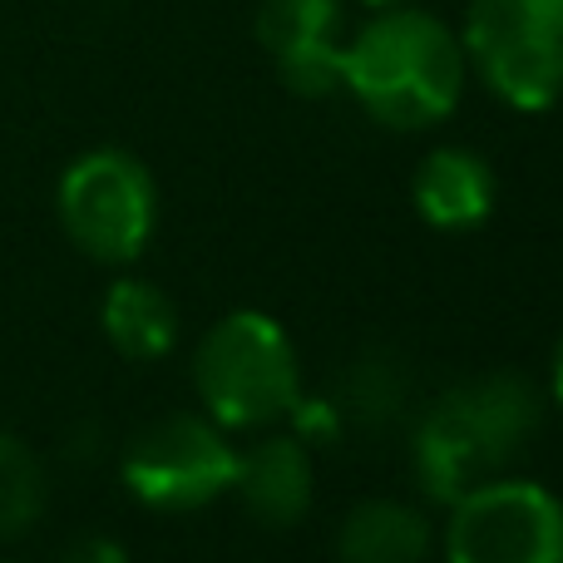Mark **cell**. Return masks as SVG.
<instances>
[{"mask_svg":"<svg viewBox=\"0 0 563 563\" xmlns=\"http://www.w3.org/2000/svg\"><path fill=\"white\" fill-rule=\"evenodd\" d=\"M544 400L519 371H495L440 390L416 420L410 470L426 499L455 505L465 489L505 475L534 440Z\"/></svg>","mask_w":563,"mask_h":563,"instance_id":"cell-2","label":"cell"},{"mask_svg":"<svg viewBox=\"0 0 563 563\" xmlns=\"http://www.w3.org/2000/svg\"><path fill=\"white\" fill-rule=\"evenodd\" d=\"M194 386L203 416L223 430L277 426L301 396V361L282 321L267 311H228L198 341Z\"/></svg>","mask_w":563,"mask_h":563,"instance_id":"cell-3","label":"cell"},{"mask_svg":"<svg viewBox=\"0 0 563 563\" xmlns=\"http://www.w3.org/2000/svg\"><path fill=\"white\" fill-rule=\"evenodd\" d=\"M406 366H400L390 351H366V356H356L346 366V380H341V416H346V426H390V420L406 410Z\"/></svg>","mask_w":563,"mask_h":563,"instance_id":"cell-13","label":"cell"},{"mask_svg":"<svg viewBox=\"0 0 563 563\" xmlns=\"http://www.w3.org/2000/svg\"><path fill=\"white\" fill-rule=\"evenodd\" d=\"M228 495H238V505L267 529L301 525L317 495V470H311L307 445L297 435H267L253 450H238Z\"/></svg>","mask_w":563,"mask_h":563,"instance_id":"cell-9","label":"cell"},{"mask_svg":"<svg viewBox=\"0 0 563 563\" xmlns=\"http://www.w3.org/2000/svg\"><path fill=\"white\" fill-rule=\"evenodd\" d=\"M470 79L460 35L416 5L376 10V20L341 45V89H351L376 124L420 134L455 114Z\"/></svg>","mask_w":563,"mask_h":563,"instance_id":"cell-1","label":"cell"},{"mask_svg":"<svg viewBox=\"0 0 563 563\" xmlns=\"http://www.w3.org/2000/svg\"><path fill=\"white\" fill-rule=\"evenodd\" d=\"M59 563H129V549L109 534H85L59 554Z\"/></svg>","mask_w":563,"mask_h":563,"instance_id":"cell-16","label":"cell"},{"mask_svg":"<svg viewBox=\"0 0 563 563\" xmlns=\"http://www.w3.org/2000/svg\"><path fill=\"white\" fill-rule=\"evenodd\" d=\"M59 228L85 257L104 267L134 263L148 247L158 223L154 174L124 148H95L79 154L59 178Z\"/></svg>","mask_w":563,"mask_h":563,"instance_id":"cell-5","label":"cell"},{"mask_svg":"<svg viewBox=\"0 0 563 563\" xmlns=\"http://www.w3.org/2000/svg\"><path fill=\"white\" fill-rule=\"evenodd\" d=\"M287 416H291V435H297L301 445H327V440H336L341 430H346V416H341L336 396H297Z\"/></svg>","mask_w":563,"mask_h":563,"instance_id":"cell-15","label":"cell"},{"mask_svg":"<svg viewBox=\"0 0 563 563\" xmlns=\"http://www.w3.org/2000/svg\"><path fill=\"white\" fill-rule=\"evenodd\" d=\"M445 509V563H563V499L539 479L495 475Z\"/></svg>","mask_w":563,"mask_h":563,"instance_id":"cell-7","label":"cell"},{"mask_svg":"<svg viewBox=\"0 0 563 563\" xmlns=\"http://www.w3.org/2000/svg\"><path fill=\"white\" fill-rule=\"evenodd\" d=\"M238 450L228 430L194 410L158 416L124 445L119 475L129 495L158 515H194L233 489Z\"/></svg>","mask_w":563,"mask_h":563,"instance_id":"cell-6","label":"cell"},{"mask_svg":"<svg viewBox=\"0 0 563 563\" xmlns=\"http://www.w3.org/2000/svg\"><path fill=\"white\" fill-rule=\"evenodd\" d=\"M460 45L519 114H544L563 99V0H470Z\"/></svg>","mask_w":563,"mask_h":563,"instance_id":"cell-4","label":"cell"},{"mask_svg":"<svg viewBox=\"0 0 563 563\" xmlns=\"http://www.w3.org/2000/svg\"><path fill=\"white\" fill-rule=\"evenodd\" d=\"M99 327H104L109 346L129 361H158L174 351L178 341V307L158 282L148 277H119L104 291L99 307Z\"/></svg>","mask_w":563,"mask_h":563,"instance_id":"cell-12","label":"cell"},{"mask_svg":"<svg viewBox=\"0 0 563 563\" xmlns=\"http://www.w3.org/2000/svg\"><path fill=\"white\" fill-rule=\"evenodd\" d=\"M257 40L291 95L327 99L331 89H341V45H346L341 0H263Z\"/></svg>","mask_w":563,"mask_h":563,"instance_id":"cell-8","label":"cell"},{"mask_svg":"<svg viewBox=\"0 0 563 563\" xmlns=\"http://www.w3.org/2000/svg\"><path fill=\"white\" fill-rule=\"evenodd\" d=\"M45 465L20 435L0 430V539H20L45 515Z\"/></svg>","mask_w":563,"mask_h":563,"instance_id":"cell-14","label":"cell"},{"mask_svg":"<svg viewBox=\"0 0 563 563\" xmlns=\"http://www.w3.org/2000/svg\"><path fill=\"white\" fill-rule=\"evenodd\" d=\"M549 390H554V406L563 410V336L554 346V366H549Z\"/></svg>","mask_w":563,"mask_h":563,"instance_id":"cell-17","label":"cell"},{"mask_svg":"<svg viewBox=\"0 0 563 563\" xmlns=\"http://www.w3.org/2000/svg\"><path fill=\"white\" fill-rule=\"evenodd\" d=\"M435 549V525L406 499H361L336 529L341 563H426Z\"/></svg>","mask_w":563,"mask_h":563,"instance_id":"cell-11","label":"cell"},{"mask_svg":"<svg viewBox=\"0 0 563 563\" xmlns=\"http://www.w3.org/2000/svg\"><path fill=\"white\" fill-rule=\"evenodd\" d=\"M361 5H371V10H390V5H406V0H361Z\"/></svg>","mask_w":563,"mask_h":563,"instance_id":"cell-18","label":"cell"},{"mask_svg":"<svg viewBox=\"0 0 563 563\" xmlns=\"http://www.w3.org/2000/svg\"><path fill=\"white\" fill-rule=\"evenodd\" d=\"M495 168L460 144H440L420 158L410 198H416L420 218L440 233H475L489 213H495Z\"/></svg>","mask_w":563,"mask_h":563,"instance_id":"cell-10","label":"cell"}]
</instances>
